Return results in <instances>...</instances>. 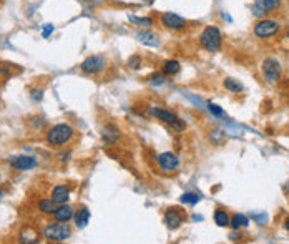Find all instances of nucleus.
Returning a JSON list of instances; mask_svg holds the SVG:
<instances>
[{
    "mask_svg": "<svg viewBox=\"0 0 289 244\" xmlns=\"http://www.w3.org/2000/svg\"><path fill=\"white\" fill-rule=\"evenodd\" d=\"M74 138V128L68 123H58L47 132V143L52 146H62Z\"/></svg>",
    "mask_w": 289,
    "mask_h": 244,
    "instance_id": "obj_1",
    "label": "nucleus"
},
{
    "mask_svg": "<svg viewBox=\"0 0 289 244\" xmlns=\"http://www.w3.org/2000/svg\"><path fill=\"white\" fill-rule=\"evenodd\" d=\"M200 44L206 52L216 53L221 50L223 35L218 27H206L200 35Z\"/></svg>",
    "mask_w": 289,
    "mask_h": 244,
    "instance_id": "obj_2",
    "label": "nucleus"
},
{
    "mask_svg": "<svg viewBox=\"0 0 289 244\" xmlns=\"http://www.w3.org/2000/svg\"><path fill=\"white\" fill-rule=\"evenodd\" d=\"M148 115H152L153 118H158L160 121L170 125V127L173 130H176L178 133L185 132V128H186V125L182 120H179L176 113H173V111L166 110V108H156V106H150V108H148Z\"/></svg>",
    "mask_w": 289,
    "mask_h": 244,
    "instance_id": "obj_3",
    "label": "nucleus"
},
{
    "mask_svg": "<svg viewBox=\"0 0 289 244\" xmlns=\"http://www.w3.org/2000/svg\"><path fill=\"white\" fill-rule=\"evenodd\" d=\"M44 236L48 241H55V242L67 241L71 236V228L67 223H60V221L48 223L44 229Z\"/></svg>",
    "mask_w": 289,
    "mask_h": 244,
    "instance_id": "obj_4",
    "label": "nucleus"
},
{
    "mask_svg": "<svg viewBox=\"0 0 289 244\" xmlns=\"http://www.w3.org/2000/svg\"><path fill=\"white\" fill-rule=\"evenodd\" d=\"M279 22H276L273 19H260L256 22L255 28H252V32L258 38H269V37H274L276 33L279 32Z\"/></svg>",
    "mask_w": 289,
    "mask_h": 244,
    "instance_id": "obj_5",
    "label": "nucleus"
},
{
    "mask_svg": "<svg viewBox=\"0 0 289 244\" xmlns=\"http://www.w3.org/2000/svg\"><path fill=\"white\" fill-rule=\"evenodd\" d=\"M281 73H282V67L279 60H276V58H266V60L263 62V76L271 85L279 82Z\"/></svg>",
    "mask_w": 289,
    "mask_h": 244,
    "instance_id": "obj_6",
    "label": "nucleus"
},
{
    "mask_svg": "<svg viewBox=\"0 0 289 244\" xmlns=\"http://www.w3.org/2000/svg\"><path fill=\"white\" fill-rule=\"evenodd\" d=\"M80 68L83 73L96 75L106 68V60H105V57H101V55H90L82 62Z\"/></svg>",
    "mask_w": 289,
    "mask_h": 244,
    "instance_id": "obj_7",
    "label": "nucleus"
},
{
    "mask_svg": "<svg viewBox=\"0 0 289 244\" xmlns=\"http://www.w3.org/2000/svg\"><path fill=\"white\" fill-rule=\"evenodd\" d=\"M161 23L170 28V30H183L186 27V19H183L182 15L178 14H173V12H165L163 15H161Z\"/></svg>",
    "mask_w": 289,
    "mask_h": 244,
    "instance_id": "obj_8",
    "label": "nucleus"
},
{
    "mask_svg": "<svg viewBox=\"0 0 289 244\" xmlns=\"http://www.w3.org/2000/svg\"><path fill=\"white\" fill-rule=\"evenodd\" d=\"M156 161H158L160 168L166 171V173H170V171H174L179 166V159L174 153L171 151H165L156 156Z\"/></svg>",
    "mask_w": 289,
    "mask_h": 244,
    "instance_id": "obj_9",
    "label": "nucleus"
},
{
    "mask_svg": "<svg viewBox=\"0 0 289 244\" xmlns=\"http://www.w3.org/2000/svg\"><path fill=\"white\" fill-rule=\"evenodd\" d=\"M183 221H185V214L179 211L178 208H170V210H166L163 223L166 224L168 229H178L179 226L183 224Z\"/></svg>",
    "mask_w": 289,
    "mask_h": 244,
    "instance_id": "obj_10",
    "label": "nucleus"
},
{
    "mask_svg": "<svg viewBox=\"0 0 289 244\" xmlns=\"http://www.w3.org/2000/svg\"><path fill=\"white\" fill-rule=\"evenodd\" d=\"M10 165H12V168H15V170L27 171V170H32L37 166V159L33 156H14L10 159Z\"/></svg>",
    "mask_w": 289,
    "mask_h": 244,
    "instance_id": "obj_11",
    "label": "nucleus"
},
{
    "mask_svg": "<svg viewBox=\"0 0 289 244\" xmlns=\"http://www.w3.org/2000/svg\"><path fill=\"white\" fill-rule=\"evenodd\" d=\"M74 208H71L70 205L63 203L55 208V211H53V218H55V221H60V223H68L71 218H74Z\"/></svg>",
    "mask_w": 289,
    "mask_h": 244,
    "instance_id": "obj_12",
    "label": "nucleus"
},
{
    "mask_svg": "<svg viewBox=\"0 0 289 244\" xmlns=\"http://www.w3.org/2000/svg\"><path fill=\"white\" fill-rule=\"evenodd\" d=\"M136 38L147 47H160L158 35H156L155 32H152V30H144V28H143V30H138L136 32Z\"/></svg>",
    "mask_w": 289,
    "mask_h": 244,
    "instance_id": "obj_13",
    "label": "nucleus"
},
{
    "mask_svg": "<svg viewBox=\"0 0 289 244\" xmlns=\"http://www.w3.org/2000/svg\"><path fill=\"white\" fill-rule=\"evenodd\" d=\"M68 198H70V189L65 186V184H57V186L52 189V199L55 201L57 205L67 203Z\"/></svg>",
    "mask_w": 289,
    "mask_h": 244,
    "instance_id": "obj_14",
    "label": "nucleus"
},
{
    "mask_svg": "<svg viewBox=\"0 0 289 244\" xmlns=\"http://www.w3.org/2000/svg\"><path fill=\"white\" fill-rule=\"evenodd\" d=\"M101 138L106 143V145H115L120 138V130L115 127V125H106L101 132Z\"/></svg>",
    "mask_w": 289,
    "mask_h": 244,
    "instance_id": "obj_15",
    "label": "nucleus"
},
{
    "mask_svg": "<svg viewBox=\"0 0 289 244\" xmlns=\"http://www.w3.org/2000/svg\"><path fill=\"white\" fill-rule=\"evenodd\" d=\"M90 216H92V213H90V210L88 208H80V210L78 211H75V214H74V219H75V226L78 229H83L85 228V226L88 224V221H90Z\"/></svg>",
    "mask_w": 289,
    "mask_h": 244,
    "instance_id": "obj_16",
    "label": "nucleus"
},
{
    "mask_svg": "<svg viewBox=\"0 0 289 244\" xmlns=\"http://www.w3.org/2000/svg\"><path fill=\"white\" fill-rule=\"evenodd\" d=\"M179 70H182V65H179L178 60H166L161 65V71H163V75H168V76L179 73Z\"/></svg>",
    "mask_w": 289,
    "mask_h": 244,
    "instance_id": "obj_17",
    "label": "nucleus"
},
{
    "mask_svg": "<svg viewBox=\"0 0 289 244\" xmlns=\"http://www.w3.org/2000/svg\"><path fill=\"white\" fill-rule=\"evenodd\" d=\"M230 226L234 231L239 228H246V226H249V219H248V216H244V214L238 213V214H234V216H231Z\"/></svg>",
    "mask_w": 289,
    "mask_h": 244,
    "instance_id": "obj_18",
    "label": "nucleus"
},
{
    "mask_svg": "<svg viewBox=\"0 0 289 244\" xmlns=\"http://www.w3.org/2000/svg\"><path fill=\"white\" fill-rule=\"evenodd\" d=\"M230 214H228L225 210H221V208H218V210L214 211V223L220 226V228H226V226H230Z\"/></svg>",
    "mask_w": 289,
    "mask_h": 244,
    "instance_id": "obj_19",
    "label": "nucleus"
},
{
    "mask_svg": "<svg viewBox=\"0 0 289 244\" xmlns=\"http://www.w3.org/2000/svg\"><path fill=\"white\" fill-rule=\"evenodd\" d=\"M225 88L228 92H231V93H241L244 90V87L234 78H225Z\"/></svg>",
    "mask_w": 289,
    "mask_h": 244,
    "instance_id": "obj_20",
    "label": "nucleus"
},
{
    "mask_svg": "<svg viewBox=\"0 0 289 244\" xmlns=\"http://www.w3.org/2000/svg\"><path fill=\"white\" fill-rule=\"evenodd\" d=\"M57 203L53 201L52 198L50 199H42L40 203H39V208H40V211L42 213H45V214H53V211H55V206Z\"/></svg>",
    "mask_w": 289,
    "mask_h": 244,
    "instance_id": "obj_21",
    "label": "nucleus"
},
{
    "mask_svg": "<svg viewBox=\"0 0 289 244\" xmlns=\"http://www.w3.org/2000/svg\"><path fill=\"white\" fill-rule=\"evenodd\" d=\"M130 22H133L136 23L138 27H141V28H148V27H152L153 25V20L150 19V17H128Z\"/></svg>",
    "mask_w": 289,
    "mask_h": 244,
    "instance_id": "obj_22",
    "label": "nucleus"
},
{
    "mask_svg": "<svg viewBox=\"0 0 289 244\" xmlns=\"http://www.w3.org/2000/svg\"><path fill=\"white\" fill-rule=\"evenodd\" d=\"M201 201V196L200 194H196V193H185L182 196V203L183 205H191V206H195L198 205Z\"/></svg>",
    "mask_w": 289,
    "mask_h": 244,
    "instance_id": "obj_23",
    "label": "nucleus"
},
{
    "mask_svg": "<svg viewBox=\"0 0 289 244\" xmlns=\"http://www.w3.org/2000/svg\"><path fill=\"white\" fill-rule=\"evenodd\" d=\"M251 12H252V15L258 17V19H264V15H268V12L266 9L263 7V4H261V0H256L255 4H252V7H251Z\"/></svg>",
    "mask_w": 289,
    "mask_h": 244,
    "instance_id": "obj_24",
    "label": "nucleus"
},
{
    "mask_svg": "<svg viewBox=\"0 0 289 244\" xmlns=\"http://www.w3.org/2000/svg\"><path fill=\"white\" fill-rule=\"evenodd\" d=\"M261 4H263V7L266 9V12L269 14V12H273V10H276V9H279L281 0H261Z\"/></svg>",
    "mask_w": 289,
    "mask_h": 244,
    "instance_id": "obj_25",
    "label": "nucleus"
},
{
    "mask_svg": "<svg viewBox=\"0 0 289 244\" xmlns=\"http://www.w3.org/2000/svg\"><path fill=\"white\" fill-rule=\"evenodd\" d=\"M206 108H208L209 113H211V115H214L216 118H225V116H226L225 110L220 108V106H218V105H214V103H208Z\"/></svg>",
    "mask_w": 289,
    "mask_h": 244,
    "instance_id": "obj_26",
    "label": "nucleus"
},
{
    "mask_svg": "<svg viewBox=\"0 0 289 244\" xmlns=\"http://www.w3.org/2000/svg\"><path fill=\"white\" fill-rule=\"evenodd\" d=\"M166 82L165 78V75L163 73H153V75H150V78H148V83L150 85H163V83Z\"/></svg>",
    "mask_w": 289,
    "mask_h": 244,
    "instance_id": "obj_27",
    "label": "nucleus"
},
{
    "mask_svg": "<svg viewBox=\"0 0 289 244\" xmlns=\"http://www.w3.org/2000/svg\"><path fill=\"white\" fill-rule=\"evenodd\" d=\"M209 140L214 141L216 145H221L223 140H225V133H223L221 130H214V132H213L211 135H209Z\"/></svg>",
    "mask_w": 289,
    "mask_h": 244,
    "instance_id": "obj_28",
    "label": "nucleus"
},
{
    "mask_svg": "<svg viewBox=\"0 0 289 244\" xmlns=\"http://www.w3.org/2000/svg\"><path fill=\"white\" fill-rule=\"evenodd\" d=\"M128 65H130V68H133V70H138L143 65V60H141V57H138V55H133V57H130L128 58Z\"/></svg>",
    "mask_w": 289,
    "mask_h": 244,
    "instance_id": "obj_29",
    "label": "nucleus"
},
{
    "mask_svg": "<svg viewBox=\"0 0 289 244\" xmlns=\"http://www.w3.org/2000/svg\"><path fill=\"white\" fill-rule=\"evenodd\" d=\"M251 219H252V221H256V224L264 226V224L268 223V214H266V213H261V214H251Z\"/></svg>",
    "mask_w": 289,
    "mask_h": 244,
    "instance_id": "obj_30",
    "label": "nucleus"
},
{
    "mask_svg": "<svg viewBox=\"0 0 289 244\" xmlns=\"http://www.w3.org/2000/svg\"><path fill=\"white\" fill-rule=\"evenodd\" d=\"M30 97H32L33 102H40L42 97H44V90H40V88L37 90V88H35V90L30 92Z\"/></svg>",
    "mask_w": 289,
    "mask_h": 244,
    "instance_id": "obj_31",
    "label": "nucleus"
},
{
    "mask_svg": "<svg viewBox=\"0 0 289 244\" xmlns=\"http://www.w3.org/2000/svg\"><path fill=\"white\" fill-rule=\"evenodd\" d=\"M53 30H55V27H53V25H50V23H47V25H45V28H44V32H42V35H44V38H47L48 35H50V33H53Z\"/></svg>",
    "mask_w": 289,
    "mask_h": 244,
    "instance_id": "obj_32",
    "label": "nucleus"
},
{
    "mask_svg": "<svg viewBox=\"0 0 289 244\" xmlns=\"http://www.w3.org/2000/svg\"><path fill=\"white\" fill-rule=\"evenodd\" d=\"M221 17H223V19H226L228 22H231V17H230V15H228V14H226V12H223V14H221Z\"/></svg>",
    "mask_w": 289,
    "mask_h": 244,
    "instance_id": "obj_33",
    "label": "nucleus"
},
{
    "mask_svg": "<svg viewBox=\"0 0 289 244\" xmlns=\"http://www.w3.org/2000/svg\"><path fill=\"white\" fill-rule=\"evenodd\" d=\"M284 228L289 231V218H286V221H284Z\"/></svg>",
    "mask_w": 289,
    "mask_h": 244,
    "instance_id": "obj_34",
    "label": "nucleus"
},
{
    "mask_svg": "<svg viewBox=\"0 0 289 244\" xmlns=\"http://www.w3.org/2000/svg\"><path fill=\"white\" fill-rule=\"evenodd\" d=\"M286 193H289V181H287V184H286Z\"/></svg>",
    "mask_w": 289,
    "mask_h": 244,
    "instance_id": "obj_35",
    "label": "nucleus"
},
{
    "mask_svg": "<svg viewBox=\"0 0 289 244\" xmlns=\"http://www.w3.org/2000/svg\"><path fill=\"white\" fill-rule=\"evenodd\" d=\"M2 196H4V193H2V189H0V199H2Z\"/></svg>",
    "mask_w": 289,
    "mask_h": 244,
    "instance_id": "obj_36",
    "label": "nucleus"
},
{
    "mask_svg": "<svg viewBox=\"0 0 289 244\" xmlns=\"http://www.w3.org/2000/svg\"><path fill=\"white\" fill-rule=\"evenodd\" d=\"M143 2H153V0H143Z\"/></svg>",
    "mask_w": 289,
    "mask_h": 244,
    "instance_id": "obj_37",
    "label": "nucleus"
},
{
    "mask_svg": "<svg viewBox=\"0 0 289 244\" xmlns=\"http://www.w3.org/2000/svg\"><path fill=\"white\" fill-rule=\"evenodd\" d=\"M287 38H289V32H287Z\"/></svg>",
    "mask_w": 289,
    "mask_h": 244,
    "instance_id": "obj_38",
    "label": "nucleus"
}]
</instances>
